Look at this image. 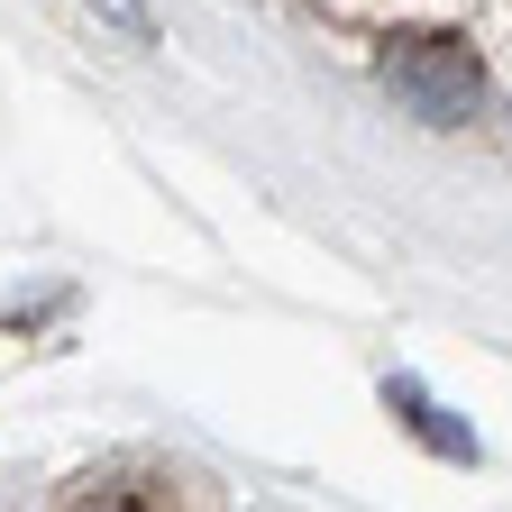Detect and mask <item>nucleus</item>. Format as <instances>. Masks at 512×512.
<instances>
[{
	"instance_id": "obj_3",
	"label": "nucleus",
	"mask_w": 512,
	"mask_h": 512,
	"mask_svg": "<svg viewBox=\"0 0 512 512\" xmlns=\"http://www.w3.org/2000/svg\"><path fill=\"white\" fill-rule=\"evenodd\" d=\"M384 412H394L403 430H421V439L439 448V458H476V439H467V430H448V421H439V403L421 394L412 375H394V384H384Z\"/></svg>"
},
{
	"instance_id": "obj_4",
	"label": "nucleus",
	"mask_w": 512,
	"mask_h": 512,
	"mask_svg": "<svg viewBox=\"0 0 512 512\" xmlns=\"http://www.w3.org/2000/svg\"><path fill=\"white\" fill-rule=\"evenodd\" d=\"M92 10H101L128 46H156V10H147V0H92Z\"/></svg>"
},
{
	"instance_id": "obj_1",
	"label": "nucleus",
	"mask_w": 512,
	"mask_h": 512,
	"mask_svg": "<svg viewBox=\"0 0 512 512\" xmlns=\"http://www.w3.org/2000/svg\"><path fill=\"white\" fill-rule=\"evenodd\" d=\"M375 74H384V92H394L412 119H430V128H467V119L485 110V64H476L467 37H448V28H403V37H384Z\"/></svg>"
},
{
	"instance_id": "obj_2",
	"label": "nucleus",
	"mask_w": 512,
	"mask_h": 512,
	"mask_svg": "<svg viewBox=\"0 0 512 512\" xmlns=\"http://www.w3.org/2000/svg\"><path fill=\"white\" fill-rule=\"evenodd\" d=\"M55 512H202V476L165 458H101L55 494Z\"/></svg>"
}]
</instances>
